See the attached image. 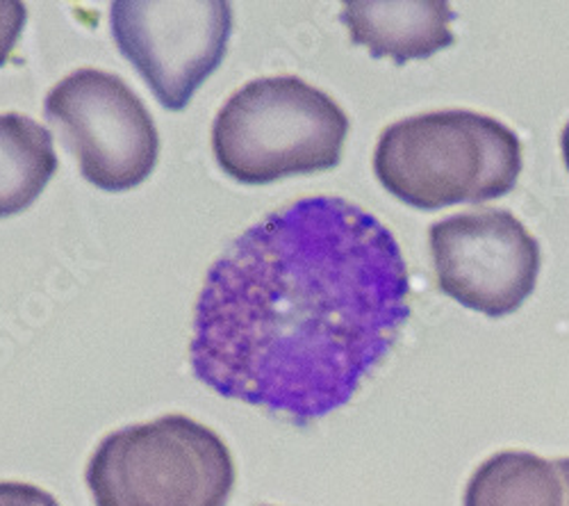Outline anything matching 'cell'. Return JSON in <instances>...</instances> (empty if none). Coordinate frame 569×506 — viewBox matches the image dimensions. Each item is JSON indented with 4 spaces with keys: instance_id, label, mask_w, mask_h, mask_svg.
I'll return each instance as SVG.
<instances>
[{
    "instance_id": "3",
    "label": "cell",
    "mask_w": 569,
    "mask_h": 506,
    "mask_svg": "<svg viewBox=\"0 0 569 506\" xmlns=\"http://www.w3.org/2000/svg\"><path fill=\"white\" fill-rule=\"evenodd\" d=\"M345 110L297 76L258 78L237 89L212 126L219 167L247 186L340 165Z\"/></svg>"
},
{
    "instance_id": "10",
    "label": "cell",
    "mask_w": 569,
    "mask_h": 506,
    "mask_svg": "<svg viewBox=\"0 0 569 506\" xmlns=\"http://www.w3.org/2000/svg\"><path fill=\"white\" fill-rule=\"evenodd\" d=\"M58 169L51 130L30 117L0 115V217L34 204Z\"/></svg>"
},
{
    "instance_id": "9",
    "label": "cell",
    "mask_w": 569,
    "mask_h": 506,
    "mask_svg": "<svg viewBox=\"0 0 569 506\" xmlns=\"http://www.w3.org/2000/svg\"><path fill=\"white\" fill-rule=\"evenodd\" d=\"M465 506H569V458L499 452L471 475Z\"/></svg>"
},
{
    "instance_id": "2",
    "label": "cell",
    "mask_w": 569,
    "mask_h": 506,
    "mask_svg": "<svg viewBox=\"0 0 569 506\" xmlns=\"http://www.w3.org/2000/svg\"><path fill=\"white\" fill-rule=\"evenodd\" d=\"M373 171L392 197L419 210L481 204L506 197L517 186L521 142L488 115L426 112L381 132Z\"/></svg>"
},
{
    "instance_id": "12",
    "label": "cell",
    "mask_w": 569,
    "mask_h": 506,
    "mask_svg": "<svg viewBox=\"0 0 569 506\" xmlns=\"http://www.w3.org/2000/svg\"><path fill=\"white\" fill-rule=\"evenodd\" d=\"M0 506H60L58 499L32 484L0 482Z\"/></svg>"
},
{
    "instance_id": "5",
    "label": "cell",
    "mask_w": 569,
    "mask_h": 506,
    "mask_svg": "<svg viewBox=\"0 0 569 506\" xmlns=\"http://www.w3.org/2000/svg\"><path fill=\"white\" fill-rule=\"evenodd\" d=\"M46 117L62 132L82 176L106 192L137 188L158 165V128L119 76L73 71L46 97Z\"/></svg>"
},
{
    "instance_id": "14",
    "label": "cell",
    "mask_w": 569,
    "mask_h": 506,
    "mask_svg": "<svg viewBox=\"0 0 569 506\" xmlns=\"http://www.w3.org/2000/svg\"><path fill=\"white\" fill-rule=\"evenodd\" d=\"M260 506H269V504H260Z\"/></svg>"
},
{
    "instance_id": "7",
    "label": "cell",
    "mask_w": 569,
    "mask_h": 506,
    "mask_svg": "<svg viewBox=\"0 0 569 506\" xmlns=\"http://www.w3.org/2000/svg\"><path fill=\"white\" fill-rule=\"evenodd\" d=\"M436 279L445 295L488 317L515 312L540 271V245L512 212L479 208L429 228Z\"/></svg>"
},
{
    "instance_id": "4",
    "label": "cell",
    "mask_w": 569,
    "mask_h": 506,
    "mask_svg": "<svg viewBox=\"0 0 569 506\" xmlns=\"http://www.w3.org/2000/svg\"><path fill=\"white\" fill-rule=\"evenodd\" d=\"M84 479L97 506H226L234 464L219 434L173 413L106 436Z\"/></svg>"
},
{
    "instance_id": "11",
    "label": "cell",
    "mask_w": 569,
    "mask_h": 506,
    "mask_svg": "<svg viewBox=\"0 0 569 506\" xmlns=\"http://www.w3.org/2000/svg\"><path fill=\"white\" fill-rule=\"evenodd\" d=\"M28 10L19 0H0V67H3L26 28Z\"/></svg>"
},
{
    "instance_id": "1",
    "label": "cell",
    "mask_w": 569,
    "mask_h": 506,
    "mask_svg": "<svg viewBox=\"0 0 569 506\" xmlns=\"http://www.w3.org/2000/svg\"><path fill=\"white\" fill-rule=\"evenodd\" d=\"M399 242L340 197L267 215L210 267L189 363L228 399L306 427L347 406L410 317Z\"/></svg>"
},
{
    "instance_id": "8",
    "label": "cell",
    "mask_w": 569,
    "mask_h": 506,
    "mask_svg": "<svg viewBox=\"0 0 569 506\" xmlns=\"http://www.w3.org/2000/svg\"><path fill=\"white\" fill-rule=\"evenodd\" d=\"M456 14L445 0H356L342 6L353 43L397 65L431 58L453 43Z\"/></svg>"
},
{
    "instance_id": "13",
    "label": "cell",
    "mask_w": 569,
    "mask_h": 506,
    "mask_svg": "<svg viewBox=\"0 0 569 506\" xmlns=\"http://www.w3.org/2000/svg\"><path fill=\"white\" fill-rule=\"evenodd\" d=\"M560 147H562V158H565V165H567V171H569V123L565 126V130L560 135Z\"/></svg>"
},
{
    "instance_id": "6",
    "label": "cell",
    "mask_w": 569,
    "mask_h": 506,
    "mask_svg": "<svg viewBox=\"0 0 569 506\" xmlns=\"http://www.w3.org/2000/svg\"><path fill=\"white\" fill-rule=\"evenodd\" d=\"M119 51L167 110H182L221 65L232 32L223 0H117L110 8Z\"/></svg>"
}]
</instances>
